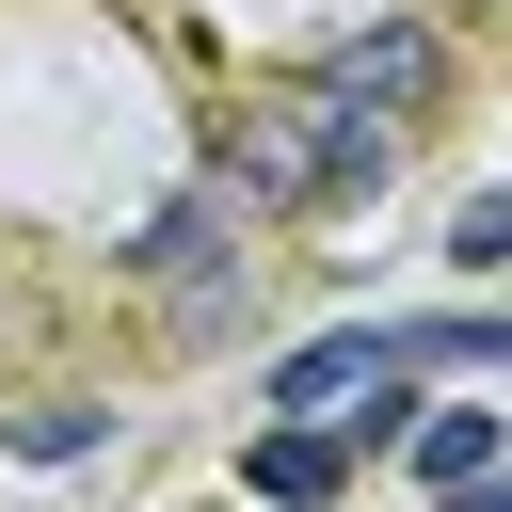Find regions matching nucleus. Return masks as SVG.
Listing matches in <instances>:
<instances>
[{"label": "nucleus", "mask_w": 512, "mask_h": 512, "mask_svg": "<svg viewBox=\"0 0 512 512\" xmlns=\"http://www.w3.org/2000/svg\"><path fill=\"white\" fill-rule=\"evenodd\" d=\"M208 192H224V208H304V96H256V112H224V144H208Z\"/></svg>", "instance_id": "obj_3"}, {"label": "nucleus", "mask_w": 512, "mask_h": 512, "mask_svg": "<svg viewBox=\"0 0 512 512\" xmlns=\"http://www.w3.org/2000/svg\"><path fill=\"white\" fill-rule=\"evenodd\" d=\"M448 272H464V288L512 272V192H464V208H448Z\"/></svg>", "instance_id": "obj_7"}, {"label": "nucleus", "mask_w": 512, "mask_h": 512, "mask_svg": "<svg viewBox=\"0 0 512 512\" xmlns=\"http://www.w3.org/2000/svg\"><path fill=\"white\" fill-rule=\"evenodd\" d=\"M0 448L16 464H80V448H112V400H32V416H0Z\"/></svg>", "instance_id": "obj_6"}, {"label": "nucleus", "mask_w": 512, "mask_h": 512, "mask_svg": "<svg viewBox=\"0 0 512 512\" xmlns=\"http://www.w3.org/2000/svg\"><path fill=\"white\" fill-rule=\"evenodd\" d=\"M432 512H512V496H496V480H448V496H432Z\"/></svg>", "instance_id": "obj_8"}, {"label": "nucleus", "mask_w": 512, "mask_h": 512, "mask_svg": "<svg viewBox=\"0 0 512 512\" xmlns=\"http://www.w3.org/2000/svg\"><path fill=\"white\" fill-rule=\"evenodd\" d=\"M304 96H352V112H384V128H432V112H448V32H432V16H368V32H336V48L304 64Z\"/></svg>", "instance_id": "obj_1"}, {"label": "nucleus", "mask_w": 512, "mask_h": 512, "mask_svg": "<svg viewBox=\"0 0 512 512\" xmlns=\"http://www.w3.org/2000/svg\"><path fill=\"white\" fill-rule=\"evenodd\" d=\"M240 480H256V512H320V496L352 480V448H336V432H288V416H272V432L240 448Z\"/></svg>", "instance_id": "obj_4"}, {"label": "nucleus", "mask_w": 512, "mask_h": 512, "mask_svg": "<svg viewBox=\"0 0 512 512\" xmlns=\"http://www.w3.org/2000/svg\"><path fill=\"white\" fill-rule=\"evenodd\" d=\"M400 448H416V480H432V496H448V480H496V400H448V416H416Z\"/></svg>", "instance_id": "obj_5"}, {"label": "nucleus", "mask_w": 512, "mask_h": 512, "mask_svg": "<svg viewBox=\"0 0 512 512\" xmlns=\"http://www.w3.org/2000/svg\"><path fill=\"white\" fill-rule=\"evenodd\" d=\"M224 256H256V240H240V208H224L208 176H192V192H160V208L128 224V288H160V304H176V288H208Z\"/></svg>", "instance_id": "obj_2"}]
</instances>
